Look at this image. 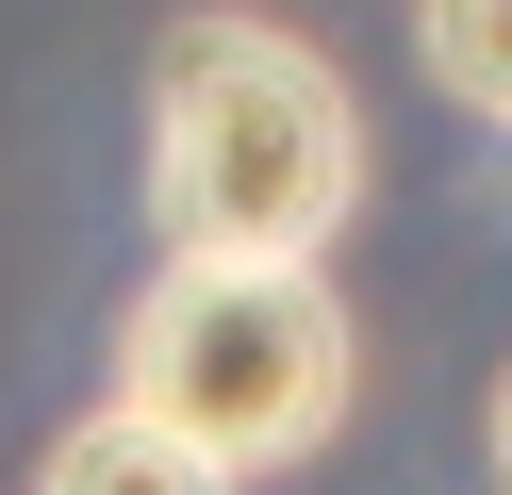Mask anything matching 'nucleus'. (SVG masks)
<instances>
[{"label": "nucleus", "mask_w": 512, "mask_h": 495, "mask_svg": "<svg viewBox=\"0 0 512 495\" xmlns=\"http://www.w3.org/2000/svg\"><path fill=\"white\" fill-rule=\"evenodd\" d=\"M496 479H512V380H496Z\"/></svg>", "instance_id": "39448f33"}, {"label": "nucleus", "mask_w": 512, "mask_h": 495, "mask_svg": "<svg viewBox=\"0 0 512 495\" xmlns=\"http://www.w3.org/2000/svg\"><path fill=\"white\" fill-rule=\"evenodd\" d=\"M116 396L166 413L182 446H215L232 479L265 462H314L364 396V330H347L331 264H215V248H166L116 314Z\"/></svg>", "instance_id": "f03ea898"}, {"label": "nucleus", "mask_w": 512, "mask_h": 495, "mask_svg": "<svg viewBox=\"0 0 512 495\" xmlns=\"http://www.w3.org/2000/svg\"><path fill=\"white\" fill-rule=\"evenodd\" d=\"M364 215V99L265 0H199L149 33V231L215 264H331Z\"/></svg>", "instance_id": "f257e3e1"}, {"label": "nucleus", "mask_w": 512, "mask_h": 495, "mask_svg": "<svg viewBox=\"0 0 512 495\" xmlns=\"http://www.w3.org/2000/svg\"><path fill=\"white\" fill-rule=\"evenodd\" d=\"M413 66H430L463 116L512 132V0H413Z\"/></svg>", "instance_id": "20e7f679"}, {"label": "nucleus", "mask_w": 512, "mask_h": 495, "mask_svg": "<svg viewBox=\"0 0 512 495\" xmlns=\"http://www.w3.org/2000/svg\"><path fill=\"white\" fill-rule=\"evenodd\" d=\"M34 495H248V479H232L215 446H182L166 413H133V396H100L83 429H50Z\"/></svg>", "instance_id": "7ed1b4c3"}]
</instances>
